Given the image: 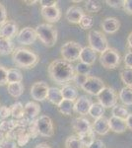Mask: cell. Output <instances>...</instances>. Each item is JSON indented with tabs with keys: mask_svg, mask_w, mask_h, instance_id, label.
<instances>
[{
	"mask_svg": "<svg viewBox=\"0 0 132 148\" xmlns=\"http://www.w3.org/2000/svg\"><path fill=\"white\" fill-rule=\"evenodd\" d=\"M57 3L58 2L55 1V0H51V1H47V0H40V4L42 5V7H52V6H57Z\"/></svg>",
	"mask_w": 132,
	"mask_h": 148,
	"instance_id": "816d5d0a",
	"label": "cell"
},
{
	"mask_svg": "<svg viewBox=\"0 0 132 148\" xmlns=\"http://www.w3.org/2000/svg\"><path fill=\"white\" fill-rule=\"evenodd\" d=\"M25 3H29V5H34L35 3H37L38 1H27V0H25Z\"/></svg>",
	"mask_w": 132,
	"mask_h": 148,
	"instance_id": "6f0895ef",
	"label": "cell"
},
{
	"mask_svg": "<svg viewBox=\"0 0 132 148\" xmlns=\"http://www.w3.org/2000/svg\"><path fill=\"white\" fill-rule=\"evenodd\" d=\"M105 87V83L101 78L96 76H89L86 82L82 85V89L88 94L93 96H98L99 93Z\"/></svg>",
	"mask_w": 132,
	"mask_h": 148,
	"instance_id": "ba28073f",
	"label": "cell"
},
{
	"mask_svg": "<svg viewBox=\"0 0 132 148\" xmlns=\"http://www.w3.org/2000/svg\"><path fill=\"white\" fill-rule=\"evenodd\" d=\"M72 127L78 134H80V133L86 132L89 130H91L92 123L86 118H76L72 121Z\"/></svg>",
	"mask_w": 132,
	"mask_h": 148,
	"instance_id": "d6986e66",
	"label": "cell"
},
{
	"mask_svg": "<svg viewBox=\"0 0 132 148\" xmlns=\"http://www.w3.org/2000/svg\"><path fill=\"white\" fill-rule=\"evenodd\" d=\"M47 99L49 100L51 104L55 105V106H58L62 102V100H63V97H62V94H61V90L56 87H49V92H47Z\"/></svg>",
	"mask_w": 132,
	"mask_h": 148,
	"instance_id": "603a6c76",
	"label": "cell"
},
{
	"mask_svg": "<svg viewBox=\"0 0 132 148\" xmlns=\"http://www.w3.org/2000/svg\"><path fill=\"white\" fill-rule=\"evenodd\" d=\"M35 148H51V147H50L49 144H47V143H40V144H38Z\"/></svg>",
	"mask_w": 132,
	"mask_h": 148,
	"instance_id": "11a10c76",
	"label": "cell"
},
{
	"mask_svg": "<svg viewBox=\"0 0 132 148\" xmlns=\"http://www.w3.org/2000/svg\"><path fill=\"white\" fill-rule=\"evenodd\" d=\"M127 44H128L129 49H132V33H130L127 37Z\"/></svg>",
	"mask_w": 132,
	"mask_h": 148,
	"instance_id": "db71d44e",
	"label": "cell"
},
{
	"mask_svg": "<svg viewBox=\"0 0 132 148\" xmlns=\"http://www.w3.org/2000/svg\"><path fill=\"white\" fill-rule=\"evenodd\" d=\"M23 74L18 68H10L7 71V82L10 83H22Z\"/></svg>",
	"mask_w": 132,
	"mask_h": 148,
	"instance_id": "d4e9b609",
	"label": "cell"
},
{
	"mask_svg": "<svg viewBox=\"0 0 132 148\" xmlns=\"http://www.w3.org/2000/svg\"><path fill=\"white\" fill-rule=\"evenodd\" d=\"M109 130L116 133H122L127 128L125 120L116 118V116H110V119H109Z\"/></svg>",
	"mask_w": 132,
	"mask_h": 148,
	"instance_id": "44dd1931",
	"label": "cell"
},
{
	"mask_svg": "<svg viewBox=\"0 0 132 148\" xmlns=\"http://www.w3.org/2000/svg\"><path fill=\"white\" fill-rule=\"evenodd\" d=\"M125 121H126L127 128H129V130H132V114H128V116H127V119L125 120Z\"/></svg>",
	"mask_w": 132,
	"mask_h": 148,
	"instance_id": "f5cc1de1",
	"label": "cell"
},
{
	"mask_svg": "<svg viewBox=\"0 0 132 148\" xmlns=\"http://www.w3.org/2000/svg\"><path fill=\"white\" fill-rule=\"evenodd\" d=\"M42 16L44 20H47L49 23H56L60 20L61 12L60 9L57 6L52 7H42L40 10Z\"/></svg>",
	"mask_w": 132,
	"mask_h": 148,
	"instance_id": "7c38bea8",
	"label": "cell"
},
{
	"mask_svg": "<svg viewBox=\"0 0 132 148\" xmlns=\"http://www.w3.org/2000/svg\"><path fill=\"white\" fill-rule=\"evenodd\" d=\"M7 21V12L5 6L2 3H0V26Z\"/></svg>",
	"mask_w": 132,
	"mask_h": 148,
	"instance_id": "7dc6e473",
	"label": "cell"
},
{
	"mask_svg": "<svg viewBox=\"0 0 132 148\" xmlns=\"http://www.w3.org/2000/svg\"><path fill=\"white\" fill-rule=\"evenodd\" d=\"M88 40L90 47L95 52H104L109 49V42L105 35H103L100 31L92 30L89 32Z\"/></svg>",
	"mask_w": 132,
	"mask_h": 148,
	"instance_id": "277c9868",
	"label": "cell"
},
{
	"mask_svg": "<svg viewBox=\"0 0 132 148\" xmlns=\"http://www.w3.org/2000/svg\"><path fill=\"white\" fill-rule=\"evenodd\" d=\"M37 127L39 135L44 137H51L54 134L53 123L49 116H40L37 119Z\"/></svg>",
	"mask_w": 132,
	"mask_h": 148,
	"instance_id": "9c48e42d",
	"label": "cell"
},
{
	"mask_svg": "<svg viewBox=\"0 0 132 148\" xmlns=\"http://www.w3.org/2000/svg\"><path fill=\"white\" fill-rule=\"evenodd\" d=\"M119 99L126 106L132 105V88L131 87H124L119 92Z\"/></svg>",
	"mask_w": 132,
	"mask_h": 148,
	"instance_id": "f1b7e54d",
	"label": "cell"
},
{
	"mask_svg": "<svg viewBox=\"0 0 132 148\" xmlns=\"http://www.w3.org/2000/svg\"><path fill=\"white\" fill-rule=\"evenodd\" d=\"M11 116V110L10 107H6V106H1L0 107V118L5 120L8 116Z\"/></svg>",
	"mask_w": 132,
	"mask_h": 148,
	"instance_id": "bcb514c9",
	"label": "cell"
},
{
	"mask_svg": "<svg viewBox=\"0 0 132 148\" xmlns=\"http://www.w3.org/2000/svg\"><path fill=\"white\" fill-rule=\"evenodd\" d=\"M77 136L79 137V139L81 140V142H82V144L84 146H87V147L89 145L92 144L96 140V133H95V131L93 130V128L89 130L88 131H86V132L80 133Z\"/></svg>",
	"mask_w": 132,
	"mask_h": 148,
	"instance_id": "484cf974",
	"label": "cell"
},
{
	"mask_svg": "<svg viewBox=\"0 0 132 148\" xmlns=\"http://www.w3.org/2000/svg\"><path fill=\"white\" fill-rule=\"evenodd\" d=\"M87 148H105V144L101 139H96L92 144L89 145Z\"/></svg>",
	"mask_w": 132,
	"mask_h": 148,
	"instance_id": "f907efd6",
	"label": "cell"
},
{
	"mask_svg": "<svg viewBox=\"0 0 132 148\" xmlns=\"http://www.w3.org/2000/svg\"><path fill=\"white\" fill-rule=\"evenodd\" d=\"M0 148H18V145L15 140L5 137L0 142Z\"/></svg>",
	"mask_w": 132,
	"mask_h": 148,
	"instance_id": "60d3db41",
	"label": "cell"
},
{
	"mask_svg": "<svg viewBox=\"0 0 132 148\" xmlns=\"http://www.w3.org/2000/svg\"><path fill=\"white\" fill-rule=\"evenodd\" d=\"M120 78L122 83H124L127 87L132 88V69L125 68L121 70L120 72Z\"/></svg>",
	"mask_w": 132,
	"mask_h": 148,
	"instance_id": "e575fe53",
	"label": "cell"
},
{
	"mask_svg": "<svg viewBox=\"0 0 132 148\" xmlns=\"http://www.w3.org/2000/svg\"><path fill=\"white\" fill-rule=\"evenodd\" d=\"M93 25H94V19L92 16L85 15V14H84V16L81 18L80 22H79V26H80L83 30H89V29H91L93 27Z\"/></svg>",
	"mask_w": 132,
	"mask_h": 148,
	"instance_id": "74e56055",
	"label": "cell"
},
{
	"mask_svg": "<svg viewBox=\"0 0 132 148\" xmlns=\"http://www.w3.org/2000/svg\"><path fill=\"white\" fill-rule=\"evenodd\" d=\"M26 130H27V128H26L25 126L18 125L17 126H15V127H14L11 131H9L8 133H6V137L10 138V139H13L16 141L17 138L20 136V135H22Z\"/></svg>",
	"mask_w": 132,
	"mask_h": 148,
	"instance_id": "836d02e7",
	"label": "cell"
},
{
	"mask_svg": "<svg viewBox=\"0 0 132 148\" xmlns=\"http://www.w3.org/2000/svg\"><path fill=\"white\" fill-rule=\"evenodd\" d=\"M98 100H99V104L102 105L105 109L114 108L117 103L116 93L112 88L105 87L98 95Z\"/></svg>",
	"mask_w": 132,
	"mask_h": 148,
	"instance_id": "52a82bcc",
	"label": "cell"
},
{
	"mask_svg": "<svg viewBox=\"0 0 132 148\" xmlns=\"http://www.w3.org/2000/svg\"><path fill=\"white\" fill-rule=\"evenodd\" d=\"M30 139H31L30 134H29L28 131L26 130L22 135H20V136L17 138V140H16L17 145H18V146H24V145L27 144Z\"/></svg>",
	"mask_w": 132,
	"mask_h": 148,
	"instance_id": "b9f144b4",
	"label": "cell"
},
{
	"mask_svg": "<svg viewBox=\"0 0 132 148\" xmlns=\"http://www.w3.org/2000/svg\"><path fill=\"white\" fill-rule=\"evenodd\" d=\"M17 125H18V121L17 120L2 121L0 123V130H2L4 133H8Z\"/></svg>",
	"mask_w": 132,
	"mask_h": 148,
	"instance_id": "d590c367",
	"label": "cell"
},
{
	"mask_svg": "<svg viewBox=\"0 0 132 148\" xmlns=\"http://www.w3.org/2000/svg\"><path fill=\"white\" fill-rule=\"evenodd\" d=\"M93 130L95 131V133L99 135H105L110 130H109V119L105 116H102L100 119L95 120V121L92 125Z\"/></svg>",
	"mask_w": 132,
	"mask_h": 148,
	"instance_id": "2e32d148",
	"label": "cell"
},
{
	"mask_svg": "<svg viewBox=\"0 0 132 148\" xmlns=\"http://www.w3.org/2000/svg\"><path fill=\"white\" fill-rule=\"evenodd\" d=\"M111 114H112V116L122 119V120H126L129 114L128 110H127L125 107L121 106V105H116V106L111 109Z\"/></svg>",
	"mask_w": 132,
	"mask_h": 148,
	"instance_id": "1f68e13d",
	"label": "cell"
},
{
	"mask_svg": "<svg viewBox=\"0 0 132 148\" xmlns=\"http://www.w3.org/2000/svg\"><path fill=\"white\" fill-rule=\"evenodd\" d=\"M40 112V107L36 102H28L24 106V118L29 121H33L36 120L38 114Z\"/></svg>",
	"mask_w": 132,
	"mask_h": 148,
	"instance_id": "9a60e30c",
	"label": "cell"
},
{
	"mask_svg": "<svg viewBox=\"0 0 132 148\" xmlns=\"http://www.w3.org/2000/svg\"><path fill=\"white\" fill-rule=\"evenodd\" d=\"M14 45L10 39L0 37V54L1 56H8L13 53Z\"/></svg>",
	"mask_w": 132,
	"mask_h": 148,
	"instance_id": "cb8c5ba5",
	"label": "cell"
},
{
	"mask_svg": "<svg viewBox=\"0 0 132 148\" xmlns=\"http://www.w3.org/2000/svg\"><path fill=\"white\" fill-rule=\"evenodd\" d=\"M49 77L58 84H65L73 80L75 75V68L70 62L64 59H55L47 68Z\"/></svg>",
	"mask_w": 132,
	"mask_h": 148,
	"instance_id": "6da1fadb",
	"label": "cell"
},
{
	"mask_svg": "<svg viewBox=\"0 0 132 148\" xmlns=\"http://www.w3.org/2000/svg\"><path fill=\"white\" fill-rule=\"evenodd\" d=\"M11 110V116L15 120L19 121L24 116V106L21 102H16L10 107Z\"/></svg>",
	"mask_w": 132,
	"mask_h": 148,
	"instance_id": "4dcf8cb0",
	"label": "cell"
},
{
	"mask_svg": "<svg viewBox=\"0 0 132 148\" xmlns=\"http://www.w3.org/2000/svg\"><path fill=\"white\" fill-rule=\"evenodd\" d=\"M79 59L81 60V62L88 64V65L91 66L92 64L95 63L96 59H97V53H96L90 47H82V51H81Z\"/></svg>",
	"mask_w": 132,
	"mask_h": 148,
	"instance_id": "ffe728a7",
	"label": "cell"
},
{
	"mask_svg": "<svg viewBox=\"0 0 132 148\" xmlns=\"http://www.w3.org/2000/svg\"><path fill=\"white\" fill-rule=\"evenodd\" d=\"M88 77L89 76H87V75L75 73V75H74V77H73V81L76 83V85L77 86H79V87H82V85L86 82V80H87Z\"/></svg>",
	"mask_w": 132,
	"mask_h": 148,
	"instance_id": "7bdbcfd3",
	"label": "cell"
},
{
	"mask_svg": "<svg viewBox=\"0 0 132 148\" xmlns=\"http://www.w3.org/2000/svg\"><path fill=\"white\" fill-rule=\"evenodd\" d=\"M84 16V11L79 6H71L67 9L65 17L69 23L72 24H79L81 18Z\"/></svg>",
	"mask_w": 132,
	"mask_h": 148,
	"instance_id": "e0dca14e",
	"label": "cell"
},
{
	"mask_svg": "<svg viewBox=\"0 0 132 148\" xmlns=\"http://www.w3.org/2000/svg\"><path fill=\"white\" fill-rule=\"evenodd\" d=\"M65 148H84V145L77 135H70L66 138Z\"/></svg>",
	"mask_w": 132,
	"mask_h": 148,
	"instance_id": "d6a6232c",
	"label": "cell"
},
{
	"mask_svg": "<svg viewBox=\"0 0 132 148\" xmlns=\"http://www.w3.org/2000/svg\"><path fill=\"white\" fill-rule=\"evenodd\" d=\"M102 28L107 34H114L120 28V22L117 18L109 17L102 22Z\"/></svg>",
	"mask_w": 132,
	"mask_h": 148,
	"instance_id": "ac0fdd59",
	"label": "cell"
},
{
	"mask_svg": "<svg viewBox=\"0 0 132 148\" xmlns=\"http://www.w3.org/2000/svg\"><path fill=\"white\" fill-rule=\"evenodd\" d=\"M38 38L47 47H52L57 42V30L50 24H40L35 29Z\"/></svg>",
	"mask_w": 132,
	"mask_h": 148,
	"instance_id": "3957f363",
	"label": "cell"
},
{
	"mask_svg": "<svg viewBox=\"0 0 132 148\" xmlns=\"http://www.w3.org/2000/svg\"><path fill=\"white\" fill-rule=\"evenodd\" d=\"M5 137H6V133H4L2 130H0V142H1Z\"/></svg>",
	"mask_w": 132,
	"mask_h": 148,
	"instance_id": "9f6ffc18",
	"label": "cell"
},
{
	"mask_svg": "<svg viewBox=\"0 0 132 148\" xmlns=\"http://www.w3.org/2000/svg\"><path fill=\"white\" fill-rule=\"evenodd\" d=\"M18 35V25L12 20H7L0 26V37L12 39Z\"/></svg>",
	"mask_w": 132,
	"mask_h": 148,
	"instance_id": "4fadbf2b",
	"label": "cell"
},
{
	"mask_svg": "<svg viewBox=\"0 0 132 148\" xmlns=\"http://www.w3.org/2000/svg\"><path fill=\"white\" fill-rule=\"evenodd\" d=\"M81 51H82V47H81L80 44L76 42H67L60 49L61 56L63 57V59L70 63L79 59Z\"/></svg>",
	"mask_w": 132,
	"mask_h": 148,
	"instance_id": "8992f818",
	"label": "cell"
},
{
	"mask_svg": "<svg viewBox=\"0 0 132 148\" xmlns=\"http://www.w3.org/2000/svg\"><path fill=\"white\" fill-rule=\"evenodd\" d=\"M61 94L64 100H69V101H76L78 98V91L74 86L70 84H64L61 88Z\"/></svg>",
	"mask_w": 132,
	"mask_h": 148,
	"instance_id": "7402d4cb",
	"label": "cell"
},
{
	"mask_svg": "<svg viewBox=\"0 0 132 148\" xmlns=\"http://www.w3.org/2000/svg\"><path fill=\"white\" fill-rule=\"evenodd\" d=\"M75 71H76V73L89 76V74H90V72H91V66L88 65V64L83 63V62H80L76 65Z\"/></svg>",
	"mask_w": 132,
	"mask_h": 148,
	"instance_id": "ab89813d",
	"label": "cell"
},
{
	"mask_svg": "<svg viewBox=\"0 0 132 148\" xmlns=\"http://www.w3.org/2000/svg\"><path fill=\"white\" fill-rule=\"evenodd\" d=\"M7 90H8V93L12 97L19 98L20 96H22L25 87H24L22 83H10V84H8Z\"/></svg>",
	"mask_w": 132,
	"mask_h": 148,
	"instance_id": "83f0119b",
	"label": "cell"
},
{
	"mask_svg": "<svg viewBox=\"0 0 132 148\" xmlns=\"http://www.w3.org/2000/svg\"><path fill=\"white\" fill-rule=\"evenodd\" d=\"M7 69L0 65V86L6 85L7 83Z\"/></svg>",
	"mask_w": 132,
	"mask_h": 148,
	"instance_id": "ee69618b",
	"label": "cell"
},
{
	"mask_svg": "<svg viewBox=\"0 0 132 148\" xmlns=\"http://www.w3.org/2000/svg\"><path fill=\"white\" fill-rule=\"evenodd\" d=\"M123 9L127 14L132 15V0H124L123 1Z\"/></svg>",
	"mask_w": 132,
	"mask_h": 148,
	"instance_id": "c3c4849f",
	"label": "cell"
},
{
	"mask_svg": "<svg viewBox=\"0 0 132 148\" xmlns=\"http://www.w3.org/2000/svg\"><path fill=\"white\" fill-rule=\"evenodd\" d=\"M49 85L45 82L40 81L36 82L31 88V96L36 101H44L47 97V92H49Z\"/></svg>",
	"mask_w": 132,
	"mask_h": 148,
	"instance_id": "8fae6325",
	"label": "cell"
},
{
	"mask_svg": "<svg viewBox=\"0 0 132 148\" xmlns=\"http://www.w3.org/2000/svg\"><path fill=\"white\" fill-rule=\"evenodd\" d=\"M120 54L114 49L109 47L100 56L101 64L107 69H114L120 63Z\"/></svg>",
	"mask_w": 132,
	"mask_h": 148,
	"instance_id": "5b68a950",
	"label": "cell"
},
{
	"mask_svg": "<svg viewBox=\"0 0 132 148\" xmlns=\"http://www.w3.org/2000/svg\"><path fill=\"white\" fill-rule=\"evenodd\" d=\"M27 131L28 133L30 134L31 138H36L39 135V132H38V127H37V119L34 120L33 121H31L29 123V125L27 126Z\"/></svg>",
	"mask_w": 132,
	"mask_h": 148,
	"instance_id": "f35d334b",
	"label": "cell"
},
{
	"mask_svg": "<svg viewBox=\"0 0 132 148\" xmlns=\"http://www.w3.org/2000/svg\"><path fill=\"white\" fill-rule=\"evenodd\" d=\"M12 58L16 66L26 69L35 67L39 62V56L35 52L23 49V47H18L14 49L12 53Z\"/></svg>",
	"mask_w": 132,
	"mask_h": 148,
	"instance_id": "7a4b0ae2",
	"label": "cell"
},
{
	"mask_svg": "<svg viewBox=\"0 0 132 148\" xmlns=\"http://www.w3.org/2000/svg\"><path fill=\"white\" fill-rule=\"evenodd\" d=\"M123 1L124 0H107L105 3H107L109 7L119 9V8H121V7H123Z\"/></svg>",
	"mask_w": 132,
	"mask_h": 148,
	"instance_id": "f6af8a7d",
	"label": "cell"
},
{
	"mask_svg": "<svg viewBox=\"0 0 132 148\" xmlns=\"http://www.w3.org/2000/svg\"><path fill=\"white\" fill-rule=\"evenodd\" d=\"M89 114H90L92 118L95 119V120L100 119V118H102V116H104L105 108L101 104H99V103H93L90 108V111H89Z\"/></svg>",
	"mask_w": 132,
	"mask_h": 148,
	"instance_id": "f546056e",
	"label": "cell"
},
{
	"mask_svg": "<svg viewBox=\"0 0 132 148\" xmlns=\"http://www.w3.org/2000/svg\"><path fill=\"white\" fill-rule=\"evenodd\" d=\"M124 63H125L126 68L132 69V52H127L126 56H124Z\"/></svg>",
	"mask_w": 132,
	"mask_h": 148,
	"instance_id": "681fc988",
	"label": "cell"
},
{
	"mask_svg": "<svg viewBox=\"0 0 132 148\" xmlns=\"http://www.w3.org/2000/svg\"><path fill=\"white\" fill-rule=\"evenodd\" d=\"M85 8L87 12H90V13H97L101 10L102 8V5L99 1H94V0H88L85 3Z\"/></svg>",
	"mask_w": 132,
	"mask_h": 148,
	"instance_id": "8d00e7d4",
	"label": "cell"
},
{
	"mask_svg": "<svg viewBox=\"0 0 132 148\" xmlns=\"http://www.w3.org/2000/svg\"><path fill=\"white\" fill-rule=\"evenodd\" d=\"M74 101H69V100H62V102L57 106L59 112L65 116H71L74 112Z\"/></svg>",
	"mask_w": 132,
	"mask_h": 148,
	"instance_id": "4316f807",
	"label": "cell"
},
{
	"mask_svg": "<svg viewBox=\"0 0 132 148\" xmlns=\"http://www.w3.org/2000/svg\"><path fill=\"white\" fill-rule=\"evenodd\" d=\"M37 39H38V36L37 33H36V30L31 27H25L17 35V40H18V42L21 45H25V46H29V45L34 44Z\"/></svg>",
	"mask_w": 132,
	"mask_h": 148,
	"instance_id": "30bf717a",
	"label": "cell"
},
{
	"mask_svg": "<svg viewBox=\"0 0 132 148\" xmlns=\"http://www.w3.org/2000/svg\"><path fill=\"white\" fill-rule=\"evenodd\" d=\"M92 104V101L87 96L78 97L75 101V104H74V112H76V113L81 114V116L88 114Z\"/></svg>",
	"mask_w": 132,
	"mask_h": 148,
	"instance_id": "5bb4252c",
	"label": "cell"
}]
</instances>
